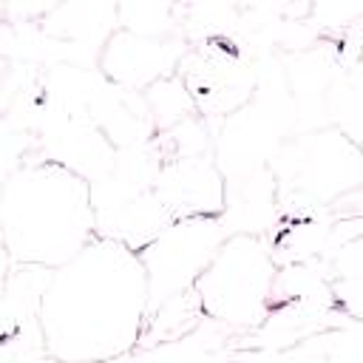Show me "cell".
Returning a JSON list of instances; mask_svg holds the SVG:
<instances>
[{"label":"cell","mask_w":363,"mask_h":363,"mask_svg":"<svg viewBox=\"0 0 363 363\" xmlns=\"http://www.w3.org/2000/svg\"><path fill=\"white\" fill-rule=\"evenodd\" d=\"M275 275L272 250L264 238L250 233L224 235L207 267L193 281L201 318L227 329L258 326L267 318Z\"/></svg>","instance_id":"3957f363"},{"label":"cell","mask_w":363,"mask_h":363,"mask_svg":"<svg viewBox=\"0 0 363 363\" xmlns=\"http://www.w3.org/2000/svg\"><path fill=\"white\" fill-rule=\"evenodd\" d=\"M37 323L54 360H113L133 352L147 323L139 252L113 235H94L65 264L45 269Z\"/></svg>","instance_id":"6da1fadb"},{"label":"cell","mask_w":363,"mask_h":363,"mask_svg":"<svg viewBox=\"0 0 363 363\" xmlns=\"http://www.w3.org/2000/svg\"><path fill=\"white\" fill-rule=\"evenodd\" d=\"M221 241L224 227L213 213L182 216L145 241L136 252L147 272V315L162 303L187 295Z\"/></svg>","instance_id":"277c9868"},{"label":"cell","mask_w":363,"mask_h":363,"mask_svg":"<svg viewBox=\"0 0 363 363\" xmlns=\"http://www.w3.org/2000/svg\"><path fill=\"white\" fill-rule=\"evenodd\" d=\"M91 182L60 162H31L0 187V241L11 261L54 269L96 233Z\"/></svg>","instance_id":"7a4b0ae2"},{"label":"cell","mask_w":363,"mask_h":363,"mask_svg":"<svg viewBox=\"0 0 363 363\" xmlns=\"http://www.w3.org/2000/svg\"><path fill=\"white\" fill-rule=\"evenodd\" d=\"M11 9H17V11H43V9H48L51 3H57V0H6Z\"/></svg>","instance_id":"5b68a950"},{"label":"cell","mask_w":363,"mask_h":363,"mask_svg":"<svg viewBox=\"0 0 363 363\" xmlns=\"http://www.w3.org/2000/svg\"><path fill=\"white\" fill-rule=\"evenodd\" d=\"M187 3H213V0H187Z\"/></svg>","instance_id":"8992f818"}]
</instances>
